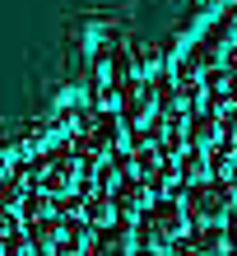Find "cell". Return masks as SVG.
I'll return each mask as SVG.
<instances>
[{
  "label": "cell",
  "instance_id": "cell-1",
  "mask_svg": "<svg viewBox=\"0 0 237 256\" xmlns=\"http://www.w3.org/2000/svg\"><path fill=\"white\" fill-rule=\"evenodd\" d=\"M186 238V210L177 200H154L140 214V242L144 252H172Z\"/></svg>",
  "mask_w": 237,
  "mask_h": 256
},
{
  "label": "cell",
  "instance_id": "cell-2",
  "mask_svg": "<svg viewBox=\"0 0 237 256\" xmlns=\"http://www.w3.org/2000/svg\"><path fill=\"white\" fill-rule=\"evenodd\" d=\"M79 154L75 149H51V154H42L37 158V168H33V191H42V196H75V186H79Z\"/></svg>",
  "mask_w": 237,
  "mask_h": 256
},
{
  "label": "cell",
  "instance_id": "cell-3",
  "mask_svg": "<svg viewBox=\"0 0 237 256\" xmlns=\"http://www.w3.org/2000/svg\"><path fill=\"white\" fill-rule=\"evenodd\" d=\"M233 186L228 182H196V186H186V200H182V210H186V219H196L200 228H214L219 219L228 224V214H233Z\"/></svg>",
  "mask_w": 237,
  "mask_h": 256
},
{
  "label": "cell",
  "instance_id": "cell-4",
  "mask_svg": "<svg viewBox=\"0 0 237 256\" xmlns=\"http://www.w3.org/2000/svg\"><path fill=\"white\" fill-rule=\"evenodd\" d=\"M158 122V102H154V84H121V126L144 144L149 126Z\"/></svg>",
  "mask_w": 237,
  "mask_h": 256
},
{
  "label": "cell",
  "instance_id": "cell-5",
  "mask_svg": "<svg viewBox=\"0 0 237 256\" xmlns=\"http://www.w3.org/2000/svg\"><path fill=\"white\" fill-rule=\"evenodd\" d=\"M116 140H121V122L116 116H88L79 140H75V154L79 158H107L116 149Z\"/></svg>",
  "mask_w": 237,
  "mask_h": 256
},
{
  "label": "cell",
  "instance_id": "cell-6",
  "mask_svg": "<svg viewBox=\"0 0 237 256\" xmlns=\"http://www.w3.org/2000/svg\"><path fill=\"white\" fill-rule=\"evenodd\" d=\"M228 33H233V24L228 19H219L210 33H205L196 47L186 52V61H182V70L177 74H191V80H200V74H214V61H219V47L228 42Z\"/></svg>",
  "mask_w": 237,
  "mask_h": 256
},
{
  "label": "cell",
  "instance_id": "cell-7",
  "mask_svg": "<svg viewBox=\"0 0 237 256\" xmlns=\"http://www.w3.org/2000/svg\"><path fill=\"white\" fill-rule=\"evenodd\" d=\"M149 182H140V177H126V182H116L112 186V205H116V214L121 219H140L144 210H149L154 200H149Z\"/></svg>",
  "mask_w": 237,
  "mask_h": 256
},
{
  "label": "cell",
  "instance_id": "cell-8",
  "mask_svg": "<svg viewBox=\"0 0 237 256\" xmlns=\"http://www.w3.org/2000/svg\"><path fill=\"white\" fill-rule=\"evenodd\" d=\"M84 256H135V233L126 224H107V228L93 233V242H88Z\"/></svg>",
  "mask_w": 237,
  "mask_h": 256
},
{
  "label": "cell",
  "instance_id": "cell-9",
  "mask_svg": "<svg viewBox=\"0 0 237 256\" xmlns=\"http://www.w3.org/2000/svg\"><path fill=\"white\" fill-rule=\"evenodd\" d=\"M219 140H224V122H219L214 112H196L186 122V149H200V154L210 149V154H214Z\"/></svg>",
  "mask_w": 237,
  "mask_h": 256
},
{
  "label": "cell",
  "instance_id": "cell-10",
  "mask_svg": "<svg viewBox=\"0 0 237 256\" xmlns=\"http://www.w3.org/2000/svg\"><path fill=\"white\" fill-rule=\"evenodd\" d=\"M172 256H228V242L219 228H196L191 238H182L172 247Z\"/></svg>",
  "mask_w": 237,
  "mask_h": 256
},
{
  "label": "cell",
  "instance_id": "cell-11",
  "mask_svg": "<svg viewBox=\"0 0 237 256\" xmlns=\"http://www.w3.org/2000/svg\"><path fill=\"white\" fill-rule=\"evenodd\" d=\"M88 242H93L88 224H84V219H65V224H61V238H56V247H51V256H84Z\"/></svg>",
  "mask_w": 237,
  "mask_h": 256
},
{
  "label": "cell",
  "instance_id": "cell-12",
  "mask_svg": "<svg viewBox=\"0 0 237 256\" xmlns=\"http://www.w3.org/2000/svg\"><path fill=\"white\" fill-rule=\"evenodd\" d=\"M210 102H214V108L237 112V70H233V66L210 74Z\"/></svg>",
  "mask_w": 237,
  "mask_h": 256
},
{
  "label": "cell",
  "instance_id": "cell-13",
  "mask_svg": "<svg viewBox=\"0 0 237 256\" xmlns=\"http://www.w3.org/2000/svg\"><path fill=\"white\" fill-rule=\"evenodd\" d=\"M112 214H116L112 196H107V191H88V200H84V219H88V224H98V228H107Z\"/></svg>",
  "mask_w": 237,
  "mask_h": 256
},
{
  "label": "cell",
  "instance_id": "cell-14",
  "mask_svg": "<svg viewBox=\"0 0 237 256\" xmlns=\"http://www.w3.org/2000/svg\"><path fill=\"white\" fill-rule=\"evenodd\" d=\"M205 172H210V154H200V149H186V154L177 158V177H182V182L196 186Z\"/></svg>",
  "mask_w": 237,
  "mask_h": 256
},
{
  "label": "cell",
  "instance_id": "cell-15",
  "mask_svg": "<svg viewBox=\"0 0 237 256\" xmlns=\"http://www.w3.org/2000/svg\"><path fill=\"white\" fill-rule=\"evenodd\" d=\"M28 238L19 233V224H14L9 214H0V256H23Z\"/></svg>",
  "mask_w": 237,
  "mask_h": 256
},
{
  "label": "cell",
  "instance_id": "cell-16",
  "mask_svg": "<svg viewBox=\"0 0 237 256\" xmlns=\"http://www.w3.org/2000/svg\"><path fill=\"white\" fill-rule=\"evenodd\" d=\"M51 214H61V210H51V200L42 191H33L23 200V219H28V228H33V224H42V219H51Z\"/></svg>",
  "mask_w": 237,
  "mask_h": 256
},
{
  "label": "cell",
  "instance_id": "cell-17",
  "mask_svg": "<svg viewBox=\"0 0 237 256\" xmlns=\"http://www.w3.org/2000/svg\"><path fill=\"white\" fill-rule=\"evenodd\" d=\"M28 196H23V186L14 182V177H5V182H0V210H14V205H23Z\"/></svg>",
  "mask_w": 237,
  "mask_h": 256
},
{
  "label": "cell",
  "instance_id": "cell-18",
  "mask_svg": "<svg viewBox=\"0 0 237 256\" xmlns=\"http://www.w3.org/2000/svg\"><path fill=\"white\" fill-rule=\"evenodd\" d=\"M219 144H224L228 154H237V112L224 116V140H219Z\"/></svg>",
  "mask_w": 237,
  "mask_h": 256
},
{
  "label": "cell",
  "instance_id": "cell-19",
  "mask_svg": "<svg viewBox=\"0 0 237 256\" xmlns=\"http://www.w3.org/2000/svg\"><path fill=\"white\" fill-rule=\"evenodd\" d=\"M228 242L237 247V205H233V214H228Z\"/></svg>",
  "mask_w": 237,
  "mask_h": 256
},
{
  "label": "cell",
  "instance_id": "cell-20",
  "mask_svg": "<svg viewBox=\"0 0 237 256\" xmlns=\"http://www.w3.org/2000/svg\"><path fill=\"white\" fill-rule=\"evenodd\" d=\"M233 70H237V47H233Z\"/></svg>",
  "mask_w": 237,
  "mask_h": 256
},
{
  "label": "cell",
  "instance_id": "cell-21",
  "mask_svg": "<svg viewBox=\"0 0 237 256\" xmlns=\"http://www.w3.org/2000/svg\"><path fill=\"white\" fill-rule=\"evenodd\" d=\"M233 186H237V172H233Z\"/></svg>",
  "mask_w": 237,
  "mask_h": 256
},
{
  "label": "cell",
  "instance_id": "cell-22",
  "mask_svg": "<svg viewBox=\"0 0 237 256\" xmlns=\"http://www.w3.org/2000/svg\"><path fill=\"white\" fill-rule=\"evenodd\" d=\"M228 256H237V247H233V252H228Z\"/></svg>",
  "mask_w": 237,
  "mask_h": 256
},
{
  "label": "cell",
  "instance_id": "cell-23",
  "mask_svg": "<svg viewBox=\"0 0 237 256\" xmlns=\"http://www.w3.org/2000/svg\"><path fill=\"white\" fill-rule=\"evenodd\" d=\"M144 256H154V252H144Z\"/></svg>",
  "mask_w": 237,
  "mask_h": 256
}]
</instances>
